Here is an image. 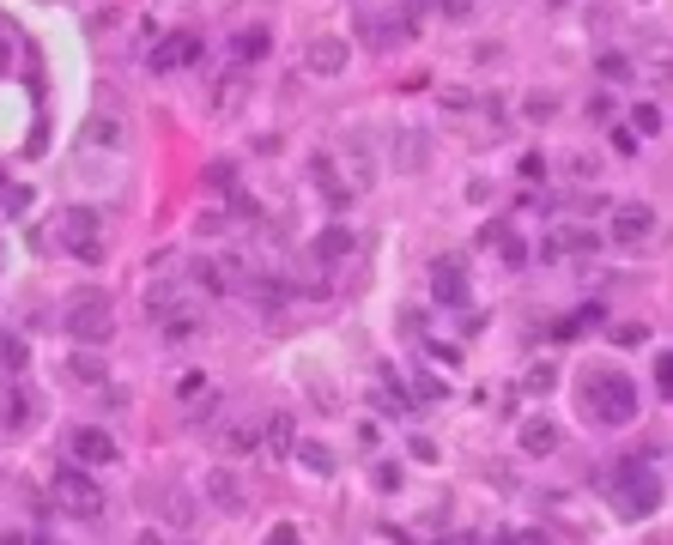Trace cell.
<instances>
[{
	"mask_svg": "<svg viewBox=\"0 0 673 545\" xmlns=\"http://www.w3.org/2000/svg\"><path fill=\"white\" fill-rule=\"evenodd\" d=\"M631 127L643 134V140H649V134H661V103H637V109H631Z\"/></svg>",
	"mask_w": 673,
	"mask_h": 545,
	"instance_id": "cell-26",
	"label": "cell"
},
{
	"mask_svg": "<svg viewBox=\"0 0 673 545\" xmlns=\"http://www.w3.org/2000/svg\"><path fill=\"white\" fill-rule=\"evenodd\" d=\"M62 327H67L80 345H109V334H116V309H109V297H103V291H80V297L67 303Z\"/></svg>",
	"mask_w": 673,
	"mask_h": 545,
	"instance_id": "cell-2",
	"label": "cell"
},
{
	"mask_svg": "<svg viewBox=\"0 0 673 545\" xmlns=\"http://www.w3.org/2000/svg\"><path fill=\"white\" fill-rule=\"evenodd\" d=\"M291 448H298V461H304L309 473H322V479H327V473H334V455H327L322 443H291Z\"/></svg>",
	"mask_w": 673,
	"mask_h": 545,
	"instance_id": "cell-23",
	"label": "cell"
},
{
	"mask_svg": "<svg viewBox=\"0 0 673 545\" xmlns=\"http://www.w3.org/2000/svg\"><path fill=\"white\" fill-rule=\"evenodd\" d=\"M412 461L431 466V461H437V443H431V437H419V443H412Z\"/></svg>",
	"mask_w": 673,
	"mask_h": 545,
	"instance_id": "cell-38",
	"label": "cell"
},
{
	"mask_svg": "<svg viewBox=\"0 0 673 545\" xmlns=\"http://www.w3.org/2000/svg\"><path fill=\"white\" fill-rule=\"evenodd\" d=\"M31 545H49V540H31Z\"/></svg>",
	"mask_w": 673,
	"mask_h": 545,
	"instance_id": "cell-42",
	"label": "cell"
},
{
	"mask_svg": "<svg viewBox=\"0 0 673 545\" xmlns=\"http://www.w3.org/2000/svg\"><path fill=\"white\" fill-rule=\"evenodd\" d=\"M152 509H164L170 522H194V503H188L183 491H170V484H164V491H152Z\"/></svg>",
	"mask_w": 673,
	"mask_h": 545,
	"instance_id": "cell-21",
	"label": "cell"
},
{
	"mask_svg": "<svg viewBox=\"0 0 673 545\" xmlns=\"http://www.w3.org/2000/svg\"><path fill=\"white\" fill-rule=\"evenodd\" d=\"M122 140H128L122 116H91L85 121V146H122Z\"/></svg>",
	"mask_w": 673,
	"mask_h": 545,
	"instance_id": "cell-19",
	"label": "cell"
},
{
	"mask_svg": "<svg viewBox=\"0 0 673 545\" xmlns=\"http://www.w3.org/2000/svg\"><path fill=\"white\" fill-rule=\"evenodd\" d=\"M358 37H365L376 55H388V49L412 42V24L401 19V13H394V19H388V13H358Z\"/></svg>",
	"mask_w": 673,
	"mask_h": 545,
	"instance_id": "cell-6",
	"label": "cell"
},
{
	"mask_svg": "<svg viewBox=\"0 0 673 545\" xmlns=\"http://www.w3.org/2000/svg\"><path fill=\"white\" fill-rule=\"evenodd\" d=\"M558 443H564V430H558L552 418H528V424H522V455H552Z\"/></svg>",
	"mask_w": 673,
	"mask_h": 545,
	"instance_id": "cell-17",
	"label": "cell"
},
{
	"mask_svg": "<svg viewBox=\"0 0 673 545\" xmlns=\"http://www.w3.org/2000/svg\"><path fill=\"white\" fill-rule=\"evenodd\" d=\"M103 461H116V437L98 430V424L73 430V466H103Z\"/></svg>",
	"mask_w": 673,
	"mask_h": 545,
	"instance_id": "cell-10",
	"label": "cell"
},
{
	"mask_svg": "<svg viewBox=\"0 0 673 545\" xmlns=\"http://www.w3.org/2000/svg\"><path fill=\"white\" fill-rule=\"evenodd\" d=\"M376 484H383V491H394V484H401V466L383 461V466H376Z\"/></svg>",
	"mask_w": 673,
	"mask_h": 545,
	"instance_id": "cell-35",
	"label": "cell"
},
{
	"mask_svg": "<svg viewBox=\"0 0 673 545\" xmlns=\"http://www.w3.org/2000/svg\"><path fill=\"white\" fill-rule=\"evenodd\" d=\"M24 206H31V188H13V194H6V212H13V219H19Z\"/></svg>",
	"mask_w": 673,
	"mask_h": 545,
	"instance_id": "cell-37",
	"label": "cell"
},
{
	"mask_svg": "<svg viewBox=\"0 0 673 545\" xmlns=\"http://www.w3.org/2000/svg\"><path fill=\"white\" fill-rule=\"evenodd\" d=\"M309 182H316L334 206H352V188L340 182V170H334V152H309Z\"/></svg>",
	"mask_w": 673,
	"mask_h": 545,
	"instance_id": "cell-14",
	"label": "cell"
},
{
	"mask_svg": "<svg viewBox=\"0 0 673 545\" xmlns=\"http://www.w3.org/2000/svg\"><path fill=\"white\" fill-rule=\"evenodd\" d=\"M73 376H80V382H109V363H103L98 352H73Z\"/></svg>",
	"mask_w": 673,
	"mask_h": 545,
	"instance_id": "cell-22",
	"label": "cell"
},
{
	"mask_svg": "<svg viewBox=\"0 0 673 545\" xmlns=\"http://www.w3.org/2000/svg\"><path fill=\"white\" fill-rule=\"evenodd\" d=\"M510 545H546L540 533H510Z\"/></svg>",
	"mask_w": 673,
	"mask_h": 545,
	"instance_id": "cell-39",
	"label": "cell"
},
{
	"mask_svg": "<svg viewBox=\"0 0 673 545\" xmlns=\"http://www.w3.org/2000/svg\"><path fill=\"white\" fill-rule=\"evenodd\" d=\"M346 61H352V49L340 37H309V49H304V67H309V73H322V80L346 73Z\"/></svg>",
	"mask_w": 673,
	"mask_h": 545,
	"instance_id": "cell-7",
	"label": "cell"
},
{
	"mask_svg": "<svg viewBox=\"0 0 673 545\" xmlns=\"http://www.w3.org/2000/svg\"><path fill=\"white\" fill-rule=\"evenodd\" d=\"M612 479H619V509H625V515H649V509L661 503V473H643L637 455L612 466Z\"/></svg>",
	"mask_w": 673,
	"mask_h": 545,
	"instance_id": "cell-3",
	"label": "cell"
},
{
	"mask_svg": "<svg viewBox=\"0 0 673 545\" xmlns=\"http://www.w3.org/2000/svg\"><path fill=\"white\" fill-rule=\"evenodd\" d=\"M552 109H558L552 91H534V98H528V121H552Z\"/></svg>",
	"mask_w": 673,
	"mask_h": 545,
	"instance_id": "cell-33",
	"label": "cell"
},
{
	"mask_svg": "<svg viewBox=\"0 0 673 545\" xmlns=\"http://www.w3.org/2000/svg\"><path fill=\"white\" fill-rule=\"evenodd\" d=\"M352 249H358V237H352L346 224H327L322 237L309 242V261H316V267H334V261H346Z\"/></svg>",
	"mask_w": 673,
	"mask_h": 545,
	"instance_id": "cell-13",
	"label": "cell"
},
{
	"mask_svg": "<svg viewBox=\"0 0 673 545\" xmlns=\"http://www.w3.org/2000/svg\"><path fill=\"white\" fill-rule=\"evenodd\" d=\"M552 388H558V370H552V363H534V370H528V394H552Z\"/></svg>",
	"mask_w": 673,
	"mask_h": 545,
	"instance_id": "cell-29",
	"label": "cell"
},
{
	"mask_svg": "<svg viewBox=\"0 0 673 545\" xmlns=\"http://www.w3.org/2000/svg\"><path fill=\"white\" fill-rule=\"evenodd\" d=\"M594 67H601V80H612V85L631 80V55H619V49H607V55L594 61Z\"/></svg>",
	"mask_w": 673,
	"mask_h": 545,
	"instance_id": "cell-24",
	"label": "cell"
},
{
	"mask_svg": "<svg viewBox=\"0 0 673 545\" xmlns=\"http://www.w3.org/2000/svg\"><path fill=\"white\" fill-rule=\"evenodd\" d=\"M261 437L273 443V455H291V418H286V412H280V418H267Z\"/></svg>",
	"mask_w": 673,
	"mask_h": 545,
	"instance_id": "cell-28",
	"label": "cell"
},
{
	"mask_svg": "<svg viewBox=\"0 0 673 545\" xmlns=\"http://www.w3.org/2000/svg\"><path fill=\"white\" fill-rule=\"evenodd\" d=\"M649 230H655L649 206H612V242H619V249H637Z\"/></svg>",
	"mask_w": 673,
	"mask_h": 545,
	"instance_id": "cell-9",
	"label": "cell"
},
{
	"mask_svg": "<svg viewBox=\"0 0 673 545\" xmlns=\"http://www.w3.org/2000/svg\"><path fill=\"white\" fill-rule=\"evenodd\" d=\"M206 418H219V394H213V388H206V406L201 400L188 406V424H206Z\"/></svg>",
	"mask_w": 673,
	"mask_h": 545,
	"instance_id": "cell-32",
	"label": "cell"
},
{
	"mask_svg": "<svg viewBox=\"0 0 673 545\" xmlns=\"http://www.w3.org/2000/svg\"><path fill=\"white\" fill-rule=\"evenodd\" d=\"M431 291H437V303H449V309L473 303V291H468V267H461V261H437V267H431Z\"/></svg>",
	"mask_w": 673,
	"mask_h": 545,
	"instance_id": "cell-8",
	"label": "cell"
},
{
	"mask_svg": "<svg viewBox=\"0 0 673 545\" xmlns=\"http://www.w3.org/2000/svg\"><path fill=\"white\" fill-rule=\"evenodd\" d=\"M612 109H619V103H612L607 91H594V98H589V121H594V127H607V121H612Z\"/></svg>",
	"mask_w": 673,
	"mask_h": 545,
	"instance_id": "cell-30",
	"label": "cell"
},
{
	"mask_svg": "<svg viewBox=\"0 0 673 545\" xmlns=\"http://www.w3.org/2000/svg\"><path fill=\"white\" fill-rule=\"evenodd\" d=\"M486 249H498L504 255V267H522L528 255H522V237H516L510 224H486Z\"/></svg>",
	"mask_w": 673,
	"mask_h": 545,
	"instance_id": "cell-18",
	"label": "cell"
},
{
	"mask_svg": "<svg viewBox=\"0 0 673 545\" xmlns=\"http://www.w3.org/2000/svg\"><path fill=\"white\" fill-rule=\"evenodd\" d=\"M206 188H224V194H237V164H231V158L206 164Z\"/></svg>",
	"mask_w": 673,
	"mask_h": 545,
	"instance_id": "cell-25",
	"label": "cell"
},
{
	"mask_svg": "<svg viewBox=\"0 0 673 545\" xmlns=\"http://www.w3.org/2000/svg\"><path fill=\"white\" fill-rule=\"evenodd\" d=\"M194 55H201V37H194V31H170V37L152 49V67H158V73H170V67H188Z\"/></svg>",
	"mask_w": 673,
	"mask_h": 545,
	"instance_id": "cell-11",
	"label": "cell"
},
{
	"mask_svg": "<svg viewBox=\"0 0 673 545\" xmlns=\"http://www.w3.org/2000/svg\"><path fill=\"white\" fill-rule=\"evenodd\" d=\"M62 249H73L80 261H103V242H98V206H67V212H62Z\"/></svg>",
	"mask_w": 673,
	"mask_h": 545,
	"instance_id": "cell-5",
	"label": "cell"
},
{
	"mask_svg": "<svg viewBox=\"0 0 673 545\" xmlns=\"http://www.w3.org/2000/svg\"><path fill=\"white\" fill-rule=\"evenodd\" d=\"M267 545H298V527H291V522H280L273 533H267Z\"/></svg>",
	"mask_w": 673,
	"mask_h": 545,
	"instance_id": "cell-36",
	"label": "cell"
},
{
	"mask_svg": "<svg viewBox=\"0 0 673 545\" xmlns=\"http://www.w3.org/2000/svg\"><path fill=\"white\" fill-rule=\"evenodd\" d=\"M24 358H31V352H24V340L0 334V370H13V376H19V370H24Z\"/></svg>",
	"mask_w": 673,
	"mask_h": 545,
	"instance_id": "cell-27",
	"label": "cell"
},
{
	"mask_svg": "<svg viewBox=\"0 0 673 545\" xmlns=\"http://www.w3.org/2000/svg\"><path fill=\"white\" fill-rule=\"evenodd\" d=\"M206 503L219 509V515H237V509H243V484H237L231 466H213V473H206Z\"/></svg>",
	"mask_w": 673,
	"mask_h": 545,
	"instance_id": "cell-12",
	"label": "cell"
},
{
	"mask_svg": "<svg viewBox=\"0 0 673 545\" xmlns=\"http://www.w3.org/2000/svg\"><path fill=\"white\" fill-rule=\"evenodd\" d=\"M655 388H661V394H673V358H668V352L655 358Z\"/></svg>",
	"mask_w": 673,
	"mask_h": 545,
	"instance_id": "cell-34",
	"label": "cell"
},
{
	"mask_svg": "<svg viewBox=\"0 0 673 545\" xmlns=\"http://www.w3.org/2000/svg\"><path fill=\"white\" fill-rule=\"evenodd\" d=\"M583 412H589L594 424H631L637 412H643V394H637V382L625 376V370H612V363H601V370H589L583 376Z\"/></svg>",
	"mask_w": 673,
	"mask_h": 545,
	"instance_id": "cell-1",
	"label": "cell"
},
{
	"mask_svg": "<svg viewBox=\"0 0 673 545\" xmlns=\"http://www.w3.org/2000/svg\"><path fill=\"white\" fill-rule=\"evenodd\" d=\"M134 545H164V533H152V527H146V533H140Z\"/></svg>",
	"mask_w": 673,
	"mask_h": 545,
	"instance_id": "cell-40",
	"label": "cell"
},
{
	"mask_svg": "<svg viewBox=\"0 0 673 545\" xmlns=\"http://www.w3.org/2000/svg\"><path fill=\"white\" fill-rule=\"evenodd\" d=\"M249 103V73L237 67V73H224V80H213V116H237Z\"/></svg>",
	"mask_w": 673,
	"mask_h": 545,
	"instance_id": "cell-16",
	"label": "cell"
},
{
	"mask_svg": "<svg viewBox=\"0 0 673 545\" xmlns=\"http://www.w3.org/2000/svg\"><path fill=\"white\" fill-rule=\"evenodd\" d=\"M431 6H437V13H443V19H473V0H431Z\"/></svg>",
	"mask_w": 673,
	"mask_h": 545,
	"instance_id": "cell-31",
	"label": "cell"
},
{
	"mask_svg": "<svg viewBox=\"0 0 673 545\" xmlns=\"http://www.w3.org/2000/svg\"><path fill=\"white\" fill-rule=\"evenodd\" d=\"M267 49H273V31H267V24H243V31H237V37H231V61H237V67H255V61L267 55Z\"/></svg>",
	"mask_w": 673,
	"mask_h": 545,
	"instance_id": "cell-15",
	"label": "cell"
},
{
	"mask_svg": "<svg viewBox=\"0 0 673 545\" xmlns=\"http://www.w3.org/2000/svg\"><path fill=\"white\" fill-rule=\"evenodd\" d=\"M412 6H431V0H412Z\"/></svg>",
	"mask_w": 673,
	"mask_h": 545,
	"instance_id": "cell-41",
	"label": "cell"
},
{
	"mask_svg": "<svg viewBox=\"0 0 673 545\" xmlns=\"http://www.w3.org/2000/svg\"><path fill=\"white\" fill-rule=\"evenodd\" d=\"M255 448H261V424H255V418L224 430V455H255Z\"/></svg>",
	"mask_w": 673,
	"mask_h": 545,
	"instance_id": "cell-20",
	"label": "cell"
},
{
	"mask_svg": "<svg viewBox=\"0 0 673 545\" xmlns=\"http://www.w3.org/2000/svg\"><path fill=\"white\" fill-rule=\"evenodd\" d=\"M55 497H62V509H67V515H80V522H98V515H103V491L85 479L73 461L55 466Z\"/></svg>",
	"mask_w": 673,
	"mask_h": 545,
	"instance_id": "cell-4",
	"label": "cell"
}]
</instances>
